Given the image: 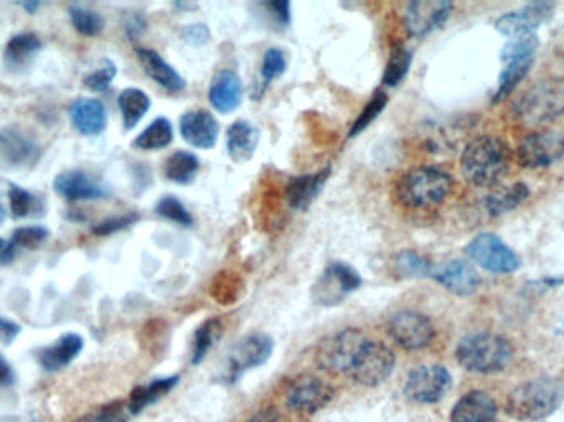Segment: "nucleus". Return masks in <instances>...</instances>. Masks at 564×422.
Returning a JSON list of instances; mask_svg holds the SVG:
<instances>
[{"mask_svg": "<svg viewBox=\"0 0 564 422\" xmlns=\"http://www.w3.org/2000/svg\"><path fill=\"white\" fill-rule=\"evenodd\" d=\"M456 357L459 365L470 373L494 375L510 365L513 348L508 340L495 333H470L457 343Z\"/></svg>", "mask_w": 564, "mask_h": 422, "instance_id": "obj_4", "label": "nucleus"}, {"mask_svg": "<svg viewBox=\"0 0 564 422\" xmlns=\"http://www.w3.org/2000/svg\"><path fill=\"white\" fill-rule=\"evenodd\" d=\"M564 155V132L541 131L525 137L518 146V162L527 169L555 164Z\"/></svg>", "mask_w": 564, "mask_h": 422, "instance_id": "obj_14", "label": "nucleus"}, {"mask_svg": "<svg viewBox=\"0 0 564 422\" xmlns=\"http://www.w3.org/2000/svg\"><path fill=\"white\" fill-rule=\"evenodd\" d=\"M53 188L60 197L70 200V202H85V200H99L108 195L106 188L94 180L83 170H68L58 175Z\"/></svg>", "mask_w": 564, "mask_h": 422, "instance_id": "obj_19", "label": "nucleus"}, {"mask_svg": "<svg viewBox=\"0 0 564 422\" xmlns=\"http://www.w3.org/2000/svg\"><path fill=\"white\" fill-rule=\"evenodd\" d=\"M510 162L512 152L507 142L494 136L477 137L462 154V175L475 187H492L505 179Z\"/></svg>", "mask_w": 564, "mask_h": 422, "instance_id": "obj_1", "label": "nucleus"}, {"mask_svg": "<svg viewBox=\"0 0 564 422\" xmlns=\"http://www.w3.org/2000/svg\"><path fill=\"white\" fill-rule=\"evenodd\" d=\"M139 220V216L134 215H123L114 216V218H108V220L101 221L98 226H94L93 231L99 236L113 235L116 231L124 230L127 226H131L132 223H136Z\"/></svg>", "mask_w": 564, "mask_h": 422, "instance_id": "obj_46", "label": "nucleus"}, {"mask_svg": "<svg viewBox=\"0 0 564 422\" xmlns=\"http://www.w3.org/2000/svg\"><path fill=\"white\" fill-rule=\"evenodd\" d=\"M137 58L141 61L142 68L147 76H151L157 85L162 86L170 93H179L184 90L185 80L172 66L160 57L159 53L149 48H137Z\"/></svg>", "mask_w": 564, "mask_h": 422, "instance_id": "obj_26", "label": "nucleus"}, {"mask_svg": "<svg viewBox=\"0 0 564 422\" xmlns=\"http://www.w3.org/2000/svg\"><path fill=\"white\" fill-rule=\"evenodd\" d=\"M19 333V325L0 315V343H2V345H10V343H14L15 338L19 337Z\"/></svg>", "mask_w": 564, "mask_h": 422, "instance_id": "obj_49", "label": "nucleus"}, {"mask_svg": "<svg viewBox=\"0 0 564 422\" xmlns=\"http://www.w3.org/2000/svg\"><path fill=\"white\" fill-rule=\"evenodd\" d=\"M248 422H279V414L273 408L263 409Z\"/></svg>", "mask_w": 564, "mask_h": 422, "instance_id": "obj_52", "label": "nucleus"}, {"mask_svg": "<svg viewBox=\"0 0 564 422\" xmlns=\"http://www.w3.org/2000/svg\"><path fill=\"white\" fill-rule=\"evenodd\" d=\"M388 335L403 350L418 352L431 345L436 330L426 315L414 310H401L388 320Z\"/></svg>", "mask_w": 564, "mask_h": 422, "instance_id": "obj_10", "label": "nucleus"}, {"mask_svg": "<svg viewBox=\"0 0 564 422\" xmlns=\"http://www.w3.org/2000/svg\"><path fill=\"white\" fill-rule=\"evenodd\" d=\"M451 386V373L444 366L421 365L409 371L405 394L413 403L434 404L444 399Z\"/></svg>", "mask_w": 564, "mask_h": 422, "instance_id": "obj_11", "label": "nucleus"}, {"mask_svg": "<svg viewBox=\"0 0 564 422\" xmlns=\"http://www.w3.org/2000/svg\"><path fill=\"white\" fill-rule=\"evenodd\" d=\"M9 198L10 208H12L15 218H24V216L29 215L30 211H32L33 203H35L32 193L27 192L24 188H20L15 183L10 185Z\"/></svg>", "mask_w": 564, "mask_h": 422, "instance_id": "obj_45", "label": "nucleus"}, {"mask_svg": "<svg viewBox=\"0 0 564 422\" xmlns=\"http://www.w3.org/2000/svg\"><path fill=\"white\" fill-rule=\"evenodd\" d=\"M284 71H286L284 53L279 48H269L268 52L264 53L263 66H261V76H263L264 83H271Z\"/></svg>", "mask_w": 564, "mask_h": 422, "instance_id": "obj_44", "label": "nucleus"}, {"mask_svg": "<svg viewBox=\"0 0 564 422\" xmlns=\"http://www.w3.org/2000/svg\"><path fill=\"white\" fill-rule=\"evenodd\" d=\"M217 119L205 109H193L180 118V134L184 141L197 149H212L218 141Z\"/></svg>", "mask_w": 564, "mask_h": 422, "instance_id": "obj_18", "label": "nucleus"}, {"mask_svg": "<svg viewBox=\"0 0 564 422\" xmlns=\"http://www.w3.org/2000/svg\"><path fill=\"white\" fill-rule=\"evenodd\" d=\"M208 99L218 113L230 114L236 111L243 99L240 76L236 75L235 71H220L213 78Z\"/></svg>", "mask_w": 564, "mask_h": 422, "instance_id": "obj_22", "label": "nucleus"}, {"mask_svg": "<svg viewBox=\"0 0 564 422\" xmlns=\"http://www.w3.org/2000/svg\"><path fill=\"white\" fill-rule=\"evenodd\" d=\"M515 113L520 121L538 126L564 114V81L543 80L518 98Z\"/></svg>", "mask_w": 564, "mask_h": 422, "instance_id": "obj_5", "label": "nucleus"}, {"mask_svg": "<svg viewBox=\"0 0 564 422\" xmlns=\"http://www.w3.org/2000/svg\"><path fill=\"white\" fill-rule=\"evenodd\" d=\"M395 365V352L386 343L368 338L347 376L357 385L375 388L390 378Z\"/></svg>", "mask_w": 564, "mask_h": 422, "instance_id": "obj_8", "label": "nucleus"}, {"mask_svg": "<svg viewBox=\"0 0 564 422\" xmlns=\"http://www.w3.org/2000/svg\"><path fill=\"white\" fill-rule=\"evenodd\" d=\"M273 338L266 333H251L241 338L235 347L231 348L228 355V366H226V381H235L245 371L256 368L268 362L273 353Z\"/></svg>", "mask_w": 564, "mask_h": 422, "instance_id": "obj_12", "label": "nucleus"}, {"mask_svg": "<svg viewBox=\"0 0 564 422\" xmlns=\"http://www.w3.org/2000/svg\"><path fill=\"white\" fill-rule=\"evenodd\" d=\"M83 347H85V340L81 335L66 333L50 347L43 348L42 352L38 353V360L47 371L62 370L80 355Z\"/></svg>", "mask_w": 564, "mask_h": 422, "instance_id": "obj_25", "label": "nucleus"}, {"mask_svg": "<svg viewBox=\"0 0 564 422\" xmlns=\"http://www.w3.org/2000/svg\"><path fill=\"white\" fill-rule=\"evenodd\" d=\"M466 253L480 268L495 274H510L522 266L518 254L492 233H480L475 236L474 240L467 244Z\"/></svg>", "mask_w": 564, "mask_h": 422, "instance_id": "obj_9", "label": "nucleus"}, {"mask_svg": "<svg viewBox=\"0 0 564 422\" xmlns=\"http://www.w3.org/2000/svg\"><path fill=\"white\" fill-rule=\"evenodd\" d=\"M129 416H132V413L127 403H113L86 414L85 418L76 422H127Z\"/></svg>", "mask_w": 564, "mask_h": 422, "instance_id": "obj_41", "label": "nucleus"}, {"mask_svg": "<svg viewBox=\"0 0 564 422\" xmlns=\"http://www.w3.org/2000/svg\"><path fill=\"white\" fill-rule=\"evenodd\" d=\"M19 5L22 9L27 10L29 14H35V10L40 9V2H37V0L35 2H22Z\"/></svg>", "mask_w": 564, "mask_h": 422, "instance_id": "obj_54", "label": "nucleus"}, {"mask_svg": "<svg viewBox=\"0 0 564 422\" xmlns=\"http://www.w3.org/2000/svg\"><path fill=\"white\" fill-rule=\"evenodd\" d=\"M536 48L538 38L535 35L513 38L512 42L503 48L502 60L505 61V68L500 75L499 88L495 91V103L503 101L517 90V86L532 68Z\"/></svg>", "mask_w": 564, "mask_h": 422, "instance_id": "obj_7", "label": "nucleus"}, {"mask_svg": "<svg viewBox=\"0 0 564 422\" xmlns=\"http://www.w3.org/2000/svg\"><path fill=\"white\" fill-rule=\"evenodd\" d=\"M118 106L123 114V124L131 131L151 109V98L142 90L127 88L119 94Z\"/></svg>", "mask_w": 564, "mask_h": 422, "instance_id": "obj_29", "label": "nucleus"}, {"mask_svg": "<svg viewBox=\"0 0 564 422\" xmlns=\"http://www.w3.org/2000/svg\"><path fill=\"white\" fill-rule=\"evenodd\" d=\"M118 75V68L111 60H104L103 65L98 70H94L90 75L85 76V85L93 91L108 90L114 78Z\"/></svg>", "mask_w": 564, "mask_h": 422, "instance_id": "obj_42", "label": "nucleus"}, {"mask_svg": "<svg viewBox=\"0 0 564 422\" xmlns=\"http://www.w3.org/2000/svg\"><path fill=\"white\" fill-rule=\"evenodd\" d=\"M42 48V42L33 33H19L10 38L5 47V61L9 66H24Z\"/></svg>", "mask_w": 564, "mask_h": 422, "instance_id": "obj_34", "label": "nucleus"}, {"mask_svg": "<svg viewBox=\"0 0 564 422\" xmlns=\"http://www.w3.org/2000/svg\"><path fill=\"white\" fill-rule=\"evenodd\" d=\"M156 213L165 218V220L177 223V225L192 226L193 223L190 211L185 208L184 203L180 202L179 198L172 197V195L160 198L159 203H157Z\"/></svg>", "mask_w": 564, "mask_h": 422, "instance_id": "obj_40", "label": "nucleus"}, {"mask_svg": "<svg viewBox=\"0 0 564 422\" xmlns=\"http://www.w3.org/2000/svg\"><path fill=\"white\" fill-rule=\"evenodd\" d=\"M451 2L444 0H416L406 9L405 25L411 37H426L446 24L451 15Z\"/></svg>", "mask_w": 564, "mask_h": 422, "instance_id": "obj_16", "label": "nucleus"}, {"mask_svg": "<svg viewBox=\"0 0 564 422\" xmlns=\"http://www.w3.org/2000/svg\"><path fill=\"white\" fill-rule=\"evenodd\" d=\"M367 340V335L358 329L334 333L320 343L315 353V362L320 370L327 371L330 375H348Z\"/></svg>", "mask_w": 564, "mask_h": 422, "instance_id": "obj_6", "label": "nucleus"}, {"mask_svg": "<svg viewBox=\"0 0 564 422\" xmlns=\"http://www.w3.org/2000/svg\"><path fill=\"white\" fill-rule=\"evenodd\" d=\"M144 25H146L144 24V20H142L139 15H134L131 22H129L126 27L127 33H129V37H136V35H139V33H141V30H144Z\"/></svg>", "mask_w": 564, "mask_h": 422, "instance_id": "obj_53", "label": "nucleus"}, {"mask_svg": "<svg viewBox=\"0 0 564 422\" xmlns=\"http://www.w3.org/2000/svg\"><path fill=\"white\" fill-rule=\"evenodd\" d=\"M70 118L83 136H99L106 129V108L99 99L80 98L70 106Z\"/></svg>", "mask_w": 564, "mask_h": 422, "instance_id": "obj_23", "label": "nucleus"}, {"mask_svg": "<svg viewBox=\"0 0 564 422\" xmlns=\"http://www.w3.org/2000/svg\"><path fill=\"white\" fill-rule=\"evenodd\" d=\"M221 333H223V325L220 320L210 319L197 330L195 337H193L192 347V362H202L203 358L207 357V353L212 350L213 345L220 340Z\"/></svg>", "mask_w": 564, "mask_h": 422, "instance_id": "obj_35", "label": "nucleus"}, {"mask_svg": "<svg viewBox=\"0 0 564 422\" xmlns=\"http://www.w3.org/2000/svg\"><path fill=\"white\" fill-rule=\"evenodd\" d=\"M434 279L444 289L456 296H472L480 286V277L472 264L464 259H454L439 272H434Z\"/></svg>", "mask_w": 564, "mask_h": 422, "instance_id": "obj_20", "label": "nucleus"}, {"mask_svg": "<svg viewBox=\"0 0 564 422\" xmlns=\"http://www.w3.org/2000/svg\"><path fill=\"white\" fill-rule=\"evenodd\" d=\"M14 383V370L9 362L0 355V386H9Z\"/></svg>", "mask_w": 564, "mask_h": 422, "instance_id": "obj_50", "label": "nucleus"}, {"mask_svg": "<svg viewBox=\"0 0 564 422\" xmlns=\"http://www.w3.org/2000/svg\"><path fill=\"white\" fill-rule=\"evenodd\" d=\"M268 12H271V17H273L279 25H289L291 24V4L286 2V0H276V2H269V4L264 5Z\"/></svg>", "mask_w": 564, "mask_h": 422, "instance_id": "obj_47", "label": "nucleus"}, {"mask_svg": "<svg viewBox=\"0 0 564 422\" xmlns=\"http://www.w3.org/2000/svg\"><path fill=\"white\" fill-rule=\"evenodd\" d=\"M172 141H174V129L169 119L157 118L134 139L132 146L141 151H160L170 146Z\"/></svg>", "mask_w": 564, "mask_h": 422, "instance_id": "obj_30", "label": "nucleus"}, {"mask_svg": "<svg viewBox=\"0 0 564 422\" xmlns=\"http://www.w3.org/2000/svg\"><path fill=\"white\" fill-rule=\"evenodd\" d=\"M48 238L47 228L43 226H24L14 231L12 243L14 246L25 249H35Z\"/></svg>", "mask_w": 564, "mask_h": 422, "instance_id": "obj_43", "label": "nucleus"}, {"mask_svg": "<svg viewBox=\"0 0 564 422\" xmlns=\"http://www.w3.org/2000/svg\"><path fill=\"white\" fill-rule=\"evenodd\" d=\"M553 10H555V5L550 4V2L528 4L522 9L502 15L495 22V27L508 37L517 38L533 35V30L538 29L541 24H545L546 20L550 19Z\"/></svg>", "mask_w": 564, "mask_h": 422, "instance_id": "obj_17", "label": "nucleus"}, {"mask_svg": "<svg viewBox=\"0 0 564 422\" xmlns=\"http://www.w3.org/2000/svg\"><path fill=\"white\" fill-rule=\"evenodd\" d=\"M411 61H413V53L409 52L408 48L403 47V45H395L391 48L390 60L386 65L385 75H383V83L390 88L400 85L401 81L405 80V76L408 75Z\"/></svg>", "mask_w": 564, "mask_h": 422, "instance_id": "obj_36", "label": "nucleus"}, {"mask_svg": "<svg viewBox=\"0 0 564 422\" xmlns=\"http://www.w3.org/2000/svg\"><path fill=\"white\" fill-rule=\"evenodd\" d=\"M15 256V246L12 241L0 238V263H10Z\"/></svg>", "mask_w": 564, "mask_h": 422, "instance_id": "obj_51", "label": "nucleus"}, {"mask_svg": "<svg viewBox=\"0 0 564 422\" xmlns=\"http://www.w3.org/2000/svg\"><path fill=\"white\" fill-rule=\"evenodd\" d=\"M497 404L485 391H470L452 408L451 422H495Z\"/></svg>", "mask_w": 564, "mask_h": 422, "instance_id": "obj_21", "label": "nucleus"}, {"mask_svg": "<svg viewBox=\"0 0 564 422\" xmlns=\"http://www.w3.org/2000/svg\"><path fill=\"white\" fill-rule=\"evenodd\" d=\"M334 388L314 375L297 376L286 393V403L296 413L312 414L334 399Z\"/></svg>", "mask_w": 564, "mask_h": 422, "instance_id": "obj_15", "label": "nucleus"}, {"mask_svg": "<svg viewBox=\"0 0 564 422\" xmlns=\"http://www.w3.org/2000/svg\"><path fill=\"white\" fill-rule=\"evenodd\" d=\"M362 286V277L352 266L332 263L314 286L312 297L319 305H337Z\"/></svg>", "mask_w": 564, "mask_h": 422, "instance_id": "obj_13", "label": "nucleus"}, {"mask_svg": "<svg viewBox=\"0 0 564 422\" xmlns=\"http://www.w3.org/2000/svg\"><path fill=\"white\" fill-rule=\"evenodd\" d=\"M5 218V211L4 208H2V205H0V225H2V221H4Z\"/></svg>", "mask_w": 564, "mask_h": 422, "instance_id": "obj_55", "label": "nucleus"}, {"mask_svg": "<svg viewBox=\"0 0 564 422\" xmlns=\"http://www.w3.org/2000/svg\"><path fill=\"white\" fill-rule=\"evenodd\" d=\"M530 195L525 183H515L512 187L502 188L499 192L492 193L485 200V208L489 210L490 215H505L508 211H513L520 207Z\"/></svg>", "mask_w": 564, "mask_h": 422, "instance_id": "obj_32", "label": "nucleus"}, {"mask_svg": "<svg viewBox=\"0 0 564 422\" xmlns=\"http://www.w3.org/2000/svg\"><path fill=\"white\" fill-rule=\"evenodd\" d=\"M454 180L438 167H416L401 175L395 185L396 202L401 207L419 210L436 207L451 193Z\"/></svg>", "mask_w": 564, "mask_h": 422, "instance_id": "obj_3", "label": "nucleus"}, {"mask_svg": "<svg viewBox=\"0 0 564 422\" xmlns=\"http://www.w3.org/2000/svg\"><path fill=\"white\" fill-rule=\"evenodd\" d=\"M177 383H179V378H177V376H170V378L152 381V383L146 386H139V388L134 390V393L131 394L129 401H127L129 411H131L132 414L139 413L142 409L147 408L149 404L156 403L157 399L169 393Z\"/></svg>", "mask_w": 564, "mask_h": 422, "instance_id": "obj_33", "label": "nucleus"}, {"mask_svg": "<svg viewBox=\"0 0 564 422\" xmlns=\"http://www.w3.org/2000/svg\"><path fill=\"white\" fill-rule=\"evenodd\" d=\"M330 169L319 170L315 174L301 175L287 183L286 200L294 210H306L311 207L317 195L322 192L325 182L329 179Z\"/></svg>", "mask_w": 564, "mask_h": 422, "instance_id": "obj_24", "label": "nucleus"}, {"mask_svg": "<svg viewBox=\"0 0 564 422\" xmlns=\"http://www.w3.org/2000/svg\"><path fill=\"white\" fill-rule=\"evenodd\" d=\"M396 274L406 279L413 277H426L433 274V266L428 259L413 253V251H403L395 258Z\"/></svg>", "mask_w": 564, "mask_h": 422, "instance_id": "obj_37", "label": "nucleus"}, {"mask_svg": "<svg viewBox=\"0 0 564 422\" xmlns=\"http://www.w3.org/2000/svg\"><path fill=\"white\" fill-rule=\"evenodd\" d=\"M564 386L551 376L525 381L508 394L505 413L518 421H540L560 409Z\"/></svg>", "mask_w": 564, "mask_h": 422, "instance_id": "obj_2", "label": "nucleus"}, {"mask_svg": "<svg viewBox=\"0 0 564 422\" xmlns=\"http://www.w3.org/2000/svg\"><path fill=\"white\" fill-rule=\"evenodd\" d=\"M71 24L81 35L86 37H96L103 32L104 19L98 12L86 9L81 5H71L70 7Z\"/></svg>", "mask_w": 564, "mask_h": 422, "instance_id": "obj_38", "label": "nucleus"}, {"mask_svg": "<svg viewBox=\"0 0 564 422\" xmlns=\"http://www.w3.org/2000/svg\"><path fill=\"white\" fill-rule=\"evenodd\" d=\"M259 131L248 121H236L231 124L226 134V149L235 162L253 159L258 149Z\"/></svg>", "mask_w": 564, "mask_h": 422, "instance_id": "obj_27", "label": "nucleus"}, {"mask_svg": "<svg viewBox=\"0 0 564 422\" xmlns=\"http://www.w3.org/2000/svg\"><path fill=\"white\" fill-rule=\"evenodd\" d=\"M182 38L190 45H202L207 43L210 38V30L207 25H188L182 30Z\"/></svg>", "mask_w": 564, "mask_h": 422, "instance_id": "obj_48", "label": "nucleus"}, {"mask_svg": "<svg viewBox=\"0 0 564 422\" xmlns=\"http://www.w3.org/2000/svg\"><path fill=\"white\" fill-rule=\"evenodd\" d=\"M386 104H388V94L383 93V91H376L375 96L368 101L365 109H363L360 116L353 122L352 129H350V137L362 134V132L383 113Z\"/></svg>", "mask_w": 564, "mask_h": 422, "instance_id": "obj_39", "label": "nucleus"}, {"mask_svg": "<svg viewBox=\"0 0 564 422\" xmlns=\"http://www.w3.org/2000/svg\"><path fill=\"white\" fill-rule=\"evenodd\" d=\"M38 147L17 131H0V157L9 164L27 165L37 160Z\"/></svg>", "mask_w": 564, "mask_h": 422, "instance_id": "obj_28", "label": "nucleus"}, {"mask_svg": "<svg viewBox=\"0 0 564 422\" xmlns=\"http://www.w3.org/2000/svg\"><path fill=\"white\" fill-rule=\"evenodd\" d=\"M198 170H200V160L197 155L187 151L174 152L164 165L165 177L179 185L193 182Z\"/></svg>", "mask_w": 564, "mask_h": 422, "instance_id": "obj_31", "label": "nucleus"}]
</instances>
